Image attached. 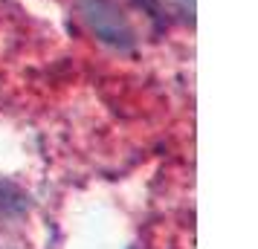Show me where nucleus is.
Masks as SVG:
<instances>
[{
    "label": "nucleus",
    "instance_id": "1",
    "mask_svg": "<svg viewBox=\"0 0 258 249\" xmlns=\"http://www.w3.org/2000/svg\"><path fill=\"white\" fill-rule=\"evenodd\" d=\"M76 9L99 44L116 52H131L137 47V32L116 0H76Z\"/></svg>",
    "mask_w": 258,
    "mask_h": 249
},
{
    "label": "nucleus",
    "instance_id": "2",
    "mask_svg": "<svg viewBox=\"0 0 258 249\" xmlns=\"http://www.w3.org/2000/svg\"><path fill=\"white\" fill-rule=\"evenodd\" d=\"M137 9H142V15H148L151 21H163V3L160 0H134Z\"/></svg>",
    "mask_w": 258,
    "mask_h": 249
},
{
    "label": "nucleus",
    "instance_id": "3",
    "mask_svg": "<svg viewBox=\"0 0 258 249\" xmlns=\"http://www.w3.org/2000/svg\"><path fill=\"white\" fill-rule=\"evenodd\" d=\"M183 3H188V9H191V6H195V0H183Z\"/></svg>",
    "mask_w": 258,
    "mask_h": 249
}]
</instances>
